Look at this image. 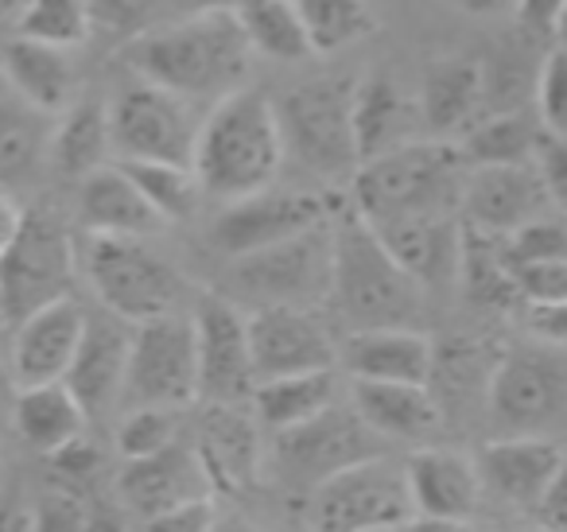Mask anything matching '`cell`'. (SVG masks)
Returning <instances> with one entry per match:
<instances>
[{
	"label": "cell",
	"instance_id": "cell-16",
	"mask_svg": "<svg viewBox=\"0 0 567 532\" xmlns=\"http://www.w3.org/2000/svg\"><path fill=\"white\" fill-rule=\"evenodd\" d=\"M245 330H249L252 381L327 374L339 361L331 330L319 323L316 311L303 307H257L245 315Z\"/></svg>",
	"mask_w": 567,
	"mask_h": 532
},
{
	"label": "cell",
	"instance_id": "cell-41",
	"mask_svg": "<svg viewBox=\"0 0 567 532\" xmlns=\"http://www.w3.org/2000/svg\"><path fill=\"white\" fill-rule=\"evenodd\" d=\"M128 175L144 203L156 211L159 222H183L195 214L198 206V183L190 175V167H172V164H117Z\"/></svg>",
	"mask_w": 567,
	"mask_h": 532
},
{
	"label": "cell",
	"instance_id": "cell-45",
	"mask_svg": "<svg viewBox=\"0 0 567 532\" xmlns=\"http://www.w3.org/2000/svg\"><path fill=\"white\" fill-rule=\"evenodd\" d=\"M509 265V260H505ZM517 304H564L567 299V260H533L509 265Z\"/></svg>",
	"mask_w": 567,
	"mask_h": 532
},
{
	"label": "cell",
	"instance_id": "cell-23",
	"mask_svg": "<svg viewBox=\"0 0 567 532\" xmlns=\"http://www.w3.org/2000/svg\"><path fill=\"white\" fill-rule=\"evenodd\" d=\"M412 513L416 516H447V521H474L482 501V478L471 454L455 447L427 443L416 447L404 462Z\"/></svg>",
	"mask_w": 567,
	"mask_h": 532
},
{
	"label": "cell",
	"instance_id": "cell-17",
	"mask_svg": "<svg viewBox=\"0 0 567 532\" xmlns=\"http://www.w3.org/2000/svg\"><path fill=\"white\" fill-rule=\"evenodd\" d=\"M458 211L466 229L486 237H509L536 218L556 214V203L544 191L533 164H502V167H466Z\"/></svg>",
	"mask_w": 567,
	"mask_h": 532
},
{
	"label": "cell",
	"instance_id": "cell-11",
	"mask_svg": "<svg viewBox=\"0 0 567 532\" xmlns=\"http://www.w3.org/2000/svg\"><path fill=\"white\" fill-rule=\"evenodd\" d=\"M229 284L257 307H303L311 311L331 291V222L268 245L249 257H237Z\"/></svg>",
	"mask_w": 567,
	"mask_h": 532
},
{
	"label": "cell",
	"instance_id": "cell-30",
	"mask_svg": "<svg viewBox=\"0 0 567 532\" xmlns=\"http://www.w3.org/2000/svg\"><path fill=\"white\" fill-rule=\"evenodd\" d=\"M79 222L90 237H133V242H144L164 226L117 164L97 167L79 183Z\"/></svg>",
	"mask_w": 567,
	"mask_h": 532
},
{
	"label": "cell",
	"instance_id": "cell-6",
	"mask_svg": "<svg viewBox=\"0 0 567 532\" xmlns=\"http://www.w3.org/2000/svg\"><path fill=\"white\" fill-rule=\"evenodd\" d=\"M350 98H354V79H316L272 102L284 156L292 152L308 172L323 180H354L362 160L354 144Z\"/></svg>",
	"mask_w": 567,
	"mask_h": 532
},
{
	"label": "cell",
	"instance_id": "cell-51",
	"mask_svg": "<svg viewBox=\"0 0 567 532\" xmlns=\"http://www.w3.org/2000/svg\"><path fill=\"white\" fill-rule=\"evenodd\" d=\"M396 532H478V524H474V521H447V516H416V513H412Z\"/></svg>",
	"mask_w": 567,
	"mask_h": 532
},
{
	"label": "cell",
	"instance_id": "cell-26",
	"mask_svg": "<svg viewBox=\"0 0 567 532\" xmlns=\"http://www.w3.org/2000/svg\"><path fill=\"white\" fill-rule=\"evenodd\" d=\"M350 408L358 420L385 443V439H401V443L427 447L443 431L447 412L440 408L435 392L427 385H381V381H354L350 389Z\"/></svg>",
	"mask_w": 567,
	"mask_h": 532
},
{
	"label": "cell",
	"instance_id": "cell-47",
	"mask_svg": "<svg viewBox=\"0 0 567 532\" xmlns=\"http://www.w3.org/2000/svg\"><path fill=\"white\" fill-rule=\"evenodd\" d=\"M32 532H90L86 505L71 493H51L40 509H35Z\"/></svg>",
	"mask_w": 567,
	"mask_h": 532
},
{
	"label": "cell",
	"instance_id": "cell-39",
	"mask_svg": "<svg viewBox=\"0 0 567 532\" xmlns=\"http://www.w3.org/2000/svg\"><path fill=\"white\" fill-rule=\"evenodd\" d=\"M455 284H463L471 304L482 307H513L517 291L509 280V265H505L502 237L474 234L463 226V249H458V273Z\"/></svg>",
	"mask_w": 567,
	"mask_h": 532
},
{
	"label": "cell",
	"instance_id": "cell-29",
	"mask_svg": "<svg viewBox=\"0 0 567 532\" xmlns=\"http://www.w3.org/2000/svg\"><path fill=\"white\" fill-rule=\"evenodd\" d=\"M0 79L17 98H24L28 105L59 117L63 110H71L79 102V71H74L71 51L43 48V43L20 40L12 35L0 48Z\"/></svg>",
	"mask_w": 567,
	"mask_h": 532
},
{
	"label": "cell",
	"instance_id": "cell-32",
	"mask_svg": "<svg viewBox=\"0 0 567 532\" xmlns=\"http://www.w3.org/2000/svg\"><path fill=\"white\" fill-rule=\"evenodd\" d=\"M20 443H28L35 454H59L63 447L79 443L86 431V412L71 397L63 381L55 385H32L17 389V408H12Z\"/></svg>",
	"mask_w": 567,
	"mask_h": 532
},
{
	"label": "cell",
	"instance_id": "cell-20",
	"mask_svg": "<svg viewBox=\"0 0 567 532\" xmlns=\"http://www.w3.org/2000/svg\"><path fill=\"white\" fill-rule=\"evenodd\" d=\"M82 330H86V311H82V304L74 296L55 299V304L20 319L17 338H12V377H17V389L63 381L74 361V350L82 342Z\"/></svg>",
	"mask_w": 567,
	"mask_h": 532
},
{
	"label": "cell",
	"instance_id": "cell-38",
	"mask_svg": "<svg viewBox=\"0 0 567 532\" xmlns=\"http://www.w3.org/2000/svg\"><path fill=\"white\" fill-rule=\"evenodd\" d=\"M94 24H102L105 32L136 40L144 32H156L175 20L198 17L210 9H234L237 0H86Z\"/></svg>",
	"mask_w": 567,
	"mask_h": 532
},
{
	"label": "cell",
	"instance_id": "cell-9",
	"mask_svg": "<svg viewBox=\"0 0 567 532\" xmlns=\"http://www.w3.org/2000/svg\"><path fill=\"white\" fill-rule=\"evenodd\" d=\"M412 516L404 462L389 454L339 470L319 482L308 501L311 532H396Z\"/></svg>",
	"mask_w": 567,
	"mask_h": 532
},
{
	"label": "cell",
	"instance_id": "cell-40",
	"mask_svg": "<svg viewBox=\"0 0 567 532\" xmlns=\"http://www.w3.org/2000/svg\"><path fill=\"white\" fill-rule=\"evenodd\" d=\"M12 35L55 51H74L94 35V17L86 0H32L12 24Z\"/></svg>",
	"mask_w": 567,
	"mask_h": 532
},
{
	"label": "cell",
	"instance_id": "cell-3",
	"mask_svg": "<svg viewBox=\"0 0 567 532\" xmlns=\"http://www.w3.org/2000/svg\"><path fill=\"white\" fill-rule=\"evenodd\" d=\"M327 299L350 330L412 327L424 307V291L381 249L373 229L358 214L331 222V291Z\"/></svg>",
	"mask_w": 567,
	"mask_h": 532
},
{
	"label": "cell",
	"instance_id": "cell-21",
	"mask_svg": "<svg viewBox=\"0 0 567 532\" xmlns=\"http://www.w3.org/2000/svg\"><path fill=\"white\" fill-rule=\"evenodd\" d=\"M128 342H133V327L113 315L90 319L82 330V342L74 350V361L66 369L63 385L71 389V397L79 400V408L90 416H105L121 405L125 392V369H128Z\"/></svg>",
	"mask_w": 567,
	"mask_h": 532
},
{
	"label": "cell",
	"instance_id": "cell-5",
	"mask_svg": "<svg viewBox=\"0 0 567 532\" xmlns=\"http://www.w3.org/2000/svg\"><path fill=\"white\" fill-rule=\"evenodd\" d=\"M79 268L105 315L128 327L172 315L183 299V276L133 237H86Z\"/></svg>",
	"mask_w": 567,
	"mask_h": 532
},
{
	"label": "cell",
	"instance_id": "cell-57",
	"mask_svg": "<svg viewBox=\"0 0 567 532\" xmlns=\"http://www.w3.org/2000/svg\"><path fill=\"white\" fill-rule=\"evenodd\" d=\"M0 327H4V304H0Z\"/></svg>",
	"mask_w": 567,
	"mask_h": 532
},
{
	"label": "cell",
	"instance_id": "cell-14",
	"mask_svg": "<svg viewBox=\"0 0 567 532\" xmlns=\"http://www.w3.org/2000/svg\"><path fill=\"white\" fill-rule=\"evenodd\" d=\"M195 397L214 408L245 405L252 392V358L245 311L229 296L206 291L195 315Z\"/></svg>",
	"mask_w": 567,
	"mask_h": 532
},
{
	"label": "cell",
	"instance_id": "cell-25",
	"mask_svg": "<svg viewBox=\"0 0 567 532\" xmlns=\"http://www.w3.org/2000/svg\"><path fill=\"white\" fill-rule=\"evenodd\" d=\"M210 493L214 490L206 482L195 447H187L183 439H175L172 447L148 454V459L125 462V474H121V501L141 521L164 513V509L187 505V501H203Z\"/></svg>",
	"mask_w": 567,
	"mask_h": 532
},
{
	"label": "cell",
	"instance_id": "cell-22",
	"mask_svg": "<svg viewBox=\"0 0 567 532\" xmlns=\"http://www.w3.org/2000/svg\"><path fill=\"white\" fill-rule=\"evenodd\" d=\"M489 102V79L486 66L478 59L466 55H447L427 63L424 79H420L416 94V113L420 129L427 141H447L458 136L482 117Z\"/></svg>",
	"mask_w": 567,
	"mask_h": 532
},
{
	"label": "cell",
	"instance_id": "cell-1",
	"mask_svg": "<svg viewBox=\"0 0 567 532\" xmlns=\"http://www.w3.org/2000/svg\"><path fill=\"white\" fill-rule=\"evenodd\" d=\"M125 63L141 82L183 102H218L245 86L252 51L234 9H210L128 40Z\"/></svg>",
	"mask_w": 567,
	"mask_h": 532
},
{
	"label": "cell",
	"instance_id": "cell-8",
	"mask_svg": "<svg viewBox=\"0 0 567 532\" xmlns=\"http://www.w3.org/2000/svg\"><path fill=\"white\" fill-rule=\"evenodd\" d=\"M105 121H110V152L117 156V164L190 167L203 117L190 102L136 79L105 105Z\"/></svg>",
	"mask_w": 567,
	"mask_h": 532
},
{
	"label": "cell",
	"instance_id": "cell-2",
	"mask_svg": "<svg viewBox=\"0 0 567 532\" xmlns=\"http://www.w3.org/2000/svg\"><path fill=\"white\" fill-rule=\"evenodd\" d=\"M284 167V141L276 125L272 102L260 90H234L218 98L198 121L190 175L198 195L218 203H237L257 191H268Z\"/></svg>",
	"mask_w": 567,
	"mask_h": 532
},
{
	"label": "cell",
	"instance_id": "cell-49",
	"mask_svg": "<svg viewBox=\"0 0 567 532\" xmlns=\"http://www.w3.org/2000/svg\"><path fill=\"white\" fill-rule=\"evenodd\" d=\"M567 0H517V20L536 35H559Z\"/></svg>",
	"mask_w": 567,
	"mask_h": 532
},
{
	"label": "cell",
	"instance_id": "cell-50",
	"mask_svg": "<svg viewBox=\"0 0 567 532\" xmlns=\"http://www.w3.org/2000/svg\"><path fill=\"white\" fill-rule=\"evenodd\" d=\"M35 509L20 498H4L0 501V532H32Z\"/></svg>",
	"mask_w": 567,
	"mask_h": 532
},
{
	"label": "cell",
	"instance_id": "cell-42",
	"mask_svg": "<svg viewBox=\"0 0 567 532\" xmlns=\"http://www.w3.org/2000/svg\"><path fill=\"white\" fill-rule=\"evenodd\" d=\"M179 439V416L167 408H128V416L117 428V451L125 462L148 459Z\"/></svg>",
	"mask_w": 567,
	"mask_h": 532
},
{
	"label": "cell",
	"instance_id": "cell-48",
	"mask_svg": "<svg viewBox=\"0 0 567 532\" xmlns=\"http://www.w3.org/2000/svg\"><path fill=\"white\" fill-rule=\"evenodd\" d=\"M525 327L536 338V346L559 350L567 335V311L564 304H525Z\"/></svg>",
	"mask_w": 567,
	"mask_h": 532
},
{
	"label": "cell",
	"instance_id": "cell-46",
	"mask_svg": "<svg viewBox=\"0 0 567 532\" xmlns=\"http://www.w3.org/2000/svg\"><path fill=\"white\" fill-rule=\"evenodd\" d=\"M218 524V509L210 498L203 501H187V505L164 509V513L148 516L144 532H210Z\"/></svg>",
	"mask_w": 567,
	"mask_h": 532
},
{
	"label": "cell",
	"instance_id": "cell-54",
	"mask_svg": "<svg viewBox=\"0 0 567 532\" xmlns=\"http://www.w3.org/2000/svg\"><path fill=\"white\" fill-rule=\"evenodd\" d=\"M451 4H458V9H466V12H497V9H505V0H451Z\"/></svg>",
	"mask_w": 567,
	"mask_h": 532
},
{
	"label": "cell",
	"instance_id": "cell-44",
	"mask_svg": "<svg viewBox=\"0 0 567 532\" xmlns=\"http://www.w3.org/2000/svg\"><path fill=\"white\" fill-rule=\"evenodd\" d=\"M502 249L509 265H533V260H567V237L564 222L556 214L536 218L528 226H520L517 234L502 237Z\"/></svg>",
	"mask_w": 567,
	"mask_h": 532
},
{
	"label": "cell",
	"instance_id": "cell-33",
	"mask_svg": "<svg viewBox=\"0 0 567 532\" xmlns=\"http://www.w3.org/2000/svg\"><path fill=\"white\" fill-rule=\"evenodd\" d=\"M339 400V381H334V369L327 374H300V377H276V381H257L249 392L252 420L257 428L268 431H292L300 423L316 420L319 412Z\"/></svg>",
	"mask_w": 567,
	"mask_h": 532
},
{
	"label": "cell",
	"instance_id": "cell-19",
	"mask_svg": "<svg viewBox=\"0 0 567 532\" xmlns=\"http://www.w3.org/2000/svg\"><path fill=\"white\" fill-rule=\"evenodd\" d=\"M482 490L513 501L517 509H536L556 482H564V447L551 436H497L474 459Z\"/></svg>",
	"mask_w": 567,
	"mask_h": 532
},
{
	"label": "cell",
	"instance_id": "cell-36",
	"mask_svg": "<svg viewBox=\"0 0 567 532\" xmlns=\"http://www.w3.org/2000/svg\"><path fill=\"white\" fill-rule=\"evenodd\" d=\"M234 17L245 32L252 55L276 59V63H303L311 59V43L296 17L292 0H237Z\"/></svg>",
	"mask_w": 567,
	"mask_h": 532
},
{
	"label": "cell",
	"instance_id": "cell-58",
	"mask_svg": "<svg viewBox=\"0 0 567 532\" xmlns=\"http://www.w3.org/2000/svg\"><path fill=\"white\" fill-rule=\"evenodd\" d=\"M0 86H4V79H0Z\"/></svg>",
	"mask_w": 567,
	"mask_h": 532
},
{
	"label": "cell",
	"instance_id": "cell-56",
	"mask_svg": "<svg viewBox=\"0 0 567 532\" xmlns=\"http://www.w3.org/2000/svg\"><path fill=\"white\" fill-rule=\"evenodd\" d=\"M520 532H548V529H540V524H536V529H520Z\"/></svg>",
	"mask_w": 567,
	"mask_h": 532
},
{
	"label": "cell",
	"instance_id": "cell-53",
	"mask_svg": "<svg viewBox=\"0 0 567 532\" xmlns=\"http://www.w3.org/2000/svg\"><path fill=\"white\" fill-rule=\"evenodd\" d=\"M28 4H32V0H0V24H17Z\"/></svg>",
	"mask_w": 567,
	"mask_h": 532
},
{
	"label": "cell",
	"instance_id": "cell-18",
	"mask_svg": "<svg viewBox=\"0 0 567 532\" xmlns=\"http://www.w3.org/2000/svg\"><path fill=\"white\" fill-rule=\"evenodd\" d=\"M365 226L420 291L455 284L458 249H463V226L455 214H409Z\"/></svg>",
	"mask_w": 567,
	"mask_h": 532
},
{
	"label": "cell",
	"instance_id": "cell-10",
	"mask_svg": "<svg viewBox=\"0 0 567 532\" xmlns=\"http://www.w3.org/2000/svg\"><path fill=\"white\" fill-rule=\"evenodd\" d=\"M567 408V369L559 350H513L489 366L486 412L497 436H551Z\"/></svg>",
	"mask_w": 567,
	"mask_h": 532
},
{
	"label": "cell",
	"instance_id": "cell-31",
	"mask_svg": "<svg viewBox=\"0 0 567 532\" xmlns=\"http://www.w3.org/2000/svg\"><path fill=\"white\" fill-rule=\"evenodd\" d=\"M55 117L0 86V191H24L48 172Z\"/></svg>",
	"mask_w": 567,
	"mask_h": 532
},
{
	"label": "cell",
	"instance_id": "cell-28",
	"mask_svg": "<svg viewBox=\"0 0 567 532\" xmlns=\"http://www.w3.org/2000/svg\"><path fill=\"white\" fill-rule=\"evenodd\" d=\"M206 470L210 490H249L260 478V428L241 405L214 408L198 420V443H190Z\"/></svg>",
	"mask_w": 567,
	"mask_h": 532
},
{
	"label": "cell",
	"instance_id": "cell-52",
	"mask_svg": "<svg viewBox=\"0 0 567 532\" xmlns=\"http://www.w3.org/2000/svg\"><path fill=\"white\" fill-rule=\"evenodd\" d=\"M20 214H24V211L17 206V198L0 191V253H4V245H9V242H12V234H17Z\"/></svg>",
	"mask_w": 567,
	"mask_h": 532
},
{
	"label": "cell",
	"instance_id": "cell-4",
	"mask_svg": "<svg viewBox=\"0 0 567 532\" xmlns=\"http://www.w3.org/2000/svg\"><path fill=\"white\" fill-rule=\"evenodd\" d=\"M466 160L451 141H416L358 164L354 214L362 222L458 214Z\"/></svg>",
	"mask_w": 567,
	"mask_h": 532
},
{
	"label": "cell",
	"instance_id": "cell-34",
	"mask_svg": "<svg viewBox=\"0 0 567 532\" xmlns=\"http://www.w3.org/2000/svg\"><path fill=\"white\" fill-rule=\"evenodd\" d=\"M110 121L102 102H74L63 110L51 129L48 167L63 180H86L97 167L110 164Z\"/></svg>",
	"mask_w": 567,
	"mask_h": 532
},
{
	"label": "cell",
	"instance_id": "cell-35",
	"mask_svg": "<svg viewBox=\"0 0 567 532\" xmlns=\"http://www.w3.org/2000/svg\"><path fill=\"white\" fill-rule=\"evenodd\" d=\"M544 133L536 113L520 110H502L478 117L463 133V144H455L463 152L466 167H502V164H533L536 149L544 144Z\"/></svg>",
	"mask_w": 567,
	"mask_h": 532
},
{
	"label": "cell",
	"instance_id": "cell-43",
	"mask_svg": "<svg viewBox=\"0 0 567 532\" xmlns=\"http://www.w3.org/2000/svg\"><path fill=\"white\" fill-rule=\"evenodd\" d=\"M533 113L540 121L544 133L564 136L567 129V59L564 51H548V59L536 71V90H533Z\"/></svg>",
	"mask_w": 567,
	"mask_h": 532
},
{
	"label": "cell",
	"instance_id": "cell-24",
	"mask_svg": "<svg viewBox=\"0 0 567 532\" xmlns=\"http://www.w3.org/2000/svg\"><path fill=\"white\" fill-rule=\"evenodd\" d=\"M350 121H354V144L362 164L373 156L404 149V144L427 141L424 129H420L416 98L385 71H373L362 82H354Z\"/></svg>",
	"mask_w": 567,
	"mask_h": 532
},
{
	"label": "cell",
	"instance_id": "cell-37",
	"mask_svg": "<svg viewBox=\"0 0 567 532\" xmlns=\"http://www.w3.org/2000/svg\"><path fill=\"white\" fill-rule=\"evenodd\" d=\"M292 9L308 32L311 55L354 48L365 35L378 32L373 0H292Z\"/></svg>",
	"mask_w": 567,
	"mask_h": 532
},
{
	"label": "cell",
	"instance_id": "cell-27",
	"mask_svg": "<svg viewBox=\"0 0 567 532\" xmlns=\"http://www.w3.org/2000/svg\"><path fill=\"white\" fill-rule=\"evenodd\" d=\"M342 366L354 381L381 385H427L435 366V346L416 327L350 330L342 342Z\"/></svg>",
	"mask_w": 567,
	"mask_h": 532
},
{
	"label": "cell",
	"instance_id": "cell-12",
	"mask_svg": "<svg viewBox=\"0 0 567 532\" xmlns=\"http://www.w3.org/2000/svg\"><path fill=\"white\" fill-rule=\"evenodd\" d=\"M190 400H195V327L190 319L172 311L136 323L133 342H128L121 405L179 412Z\"/></svg>",
	"mask_w": 567,
	"mask_h": 532
},
{
	"label": "cell",
	"instance_id": "cell-7",
	"mask_svg": "<svg viewBox=\"0 0 567 532\" xmlns=\"http://www.w3.org/2000/svg\"><path fill=\"white\" fill-rule=\"evenodd\" d=\"M79 249L51 214H20L12 242L0 253V304L4 323L28 319L40 307L71 296Z\"/></svg>",
	"mask_w": 567,
	"mask_h": 532
},
{
	"label": "cell",
	"instance_id": "cell-15",
	"mask_svg": "<svg viewBox=\"0 0 567 532\" xmlns=\"http://www.w3.org/2000/svg\"><path fill=\"white\" fill-rule=\"evenodd\" d=\"M323 222H331V206H327L323 195L268 187L249 198L226 203V211L214 222L210 237L221 257L237 260L268 249V245L288 242L296 234H308V229L323 226Z\"/></svg>",
	"mask_w": 567,
	"mask_h": 532
},
{
	"label": "cell",
	"instance_id": "cell-13",
	"mask_svg": "<svg viewBox=\"0 0 567 532\" xmlns=\"http://www.w3.org/2000/svg\"><path fill=\"white\" fill-rule=\"evenodd\" d=\"M373 454H385L381 451V439L358 420L350 400L347 405L334 400L316 420L300 423V428H292V431H280L272 462L284 482L311 493L319 482L334 478L339 470L373 459Z\"/></svg>",
	"mask_w": 567,
	"mask_h": 532
},
{
	"label": "cell",
	"instance_id": "cell-55",
	"mask_svg": "<svg viewBox=\"0 0 567 532\" xmlns=\"http://www.w3.org/2000/svg\"><path fill=\"white\" fill-rule=\"evenodd\" d=\"M210 532H257V529H249L245 521H221V516H218V524H214Z\"/></svg>",
	"mask_w": 567,
	"mask_h": 532
}]
</instances>
